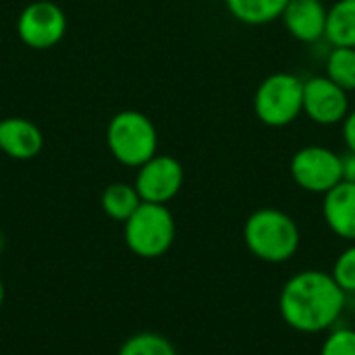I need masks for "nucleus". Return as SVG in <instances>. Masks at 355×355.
I'll use <instances>...</instances> for the list:
<instances>
[{"label": "nucleus", "mask_w": 355, "mask_h": 355, "mask_svg": "<svg viewBox=\"0 0 355 355\" xmlns=\"http://www.w3.org/2000/svg\"><path fill=\"white\" fill-rule=\"evenodd\" d=\"M347 293L331 272L302 270L295 272L281 289L279 312L285 324L300 333L329 331L343 314Z\"/></svg>", "instance_id": "nucleus-1"}, {"label": "nucleus", "mask_w": 355, "mask_h": 355, "mask_svg": "<svg viewBox=\"0 0 355 355\" xmlns=\"http://www.w3.org/2000/svg\"><path fill=\"white\" fill-rule=\"evenodd\" d=\"M243 239L258 260L281 264L295 256L300 248V229L287 212L279 208H260L248 216Z\"/></svg>", "instance_id": "nucleus-2"}, {"label": "nucleus", "mask_w": 355, "mask_h": 355, "mask_svg": "<svg viewBox=\"0 0 355 355\" xmlns=\"http://www.w3.org/2000/svg\"><path fill=\"white\" fill-rule=\"evenodd\" d=\"M110 154L125 166L139 168L158 150V131L154 123L139 110H123L114 114L106 129Z\"/></svg>", "instance_id": "nucleus-3"}, {"label": "nucleus", "mask_w": 355, "mask_h": 355, "mask_svg": "<svg viewBox=\"0 0 355 355\" xmlns=\"http://www.w3.org/2000/svg\"><path fill=\"white\" fill-rule=\"evenodd\" d=\"M125 243L139 258H160L175 241V218L166 204L141 202L139 208L123 223Z\"/></svg>", "instance_id": "nucleus-4"}, {"label": "nucleus", "mask_w": 355, "mask_h": 355, "mask_svg": "<svg viewBox=\"0 0 355 355\" xmlns=\"http://www.w3.org/2000/svg\"><path fill=\"white\" fill-rule=\"evenodd\" d=\"M254 112L266 127H285L304 112V81L293 73L268 75L254 94Z\"/></svg>", "instance_id": "nucleus-5"}, {"label": "nucleus", "mask_w": 355, "mask_h": 355, "mask_svg": "<svg viewBox=\"0 0 355 355\" xmlns=\"http://www.w3.org/2000/svg\"><path fill=\"white\" fill-rule=\"evenodd\" d=\"M289 173L304 191L324 196L341 183V156L327 146H306L293 154Z\"/></svg>", "instance_id": "nucleus-6"}, {"label": "nucleus", "mask_w": 355, "mask_h": 355, "mask_svg": "<svg viewBox=\"0 0 355 355\" xmlns=\"http://www.w3.org/2000/svg\"><path fill=\"white\" fill-rule=\"evenodd\" d=\"M67 31V17L54 2L40 0L23 8L17 21L21 42L33 50H48L56 46Z\"/></svg>", "instance_id": "nucleus-7"}, {"label": "nucleus", "mask_w": 355, "mask_h": 355, "mask_svg": "<svg viewBox=\"0 0 355 355\" xmlns=\"http://www.w3.org/2000/svg\"><path fill=\"white\" fill-rule=\"evenodd\" d=\"M183 166L177 158L166 154H156L146 164L137 168L135 189L141 202L168 204L183 187Z\"/></svg>", "instance_id": "nucleus-8"}, {"label": "nucleus", "mask_w": 355, "mask_h": 355, "mask_svg": "<svg viewBox=\"0 0 355 355\" xmlns=\"http://www.w3.org/2000/svg\"><path fill=\"white\" fill-rule=\"evenodd\" d=\"M304 112L322 127L343 123L349 114V98L343 87L333 83L327 75L304 81Z\"/></svg>", "instance_id": "nucleus-9"}, {"label": "nucleus", "mask_w": 355, "mask_h": 355, "mask_svg": "<svg viewBox=\"0 0 355 355\" xmlns=\"http://www.w3.org/2000/svg\"><path fill=\"white\" fill-rule=\"evenodd\" d=\"M329 8L322 0H289L281 19L285 29L304 44H314L324 37Z\"/></svg>", "instance_id": "nucleus-10"}, {"label": "nucleus", "mask_w": 355, "mask_h": 355, "mask_svg": "<svg viewBox=\"0 0 355 355\" xmlns=\"http://www.w3.org/2000/svg\"><path fill=\"white\" fill-rule=\"evenodd\" d=\"M44 148V135L31 121L8 116L0 121V154L15 160L35 158Z\"/></svg>", "instance_id": "nucleus-11"}, {"label": "nucleus", "mask_w": 355, "mask_h": 355, "mask_svg": "<svg viewBox=\"0 0 355 355\" xmlns=\"http://www.w3.org/2000/svg\"><path fill=\"white\" fill-rule=\"evenodd\" d=\"M322 216L337 237L355 241V183L341 181L324 193Z\"/></svg>", "instance_id": "nucleus-12"}, {"label": "nucleus", "mask_w": 355, "mask_h": 355, "mask_svg": "<svg viewBox=\"0 0 355 355\" xmlns=\"http://www.w3.org/2000/svg\"><path fill=\"white\" fill-rule=\"evenodd\" d=\"M289 0H225L233 19L245 25H266L281 19Z\"/></svg>", "instance_id": "nucleus-13"}, {"label": "nucleus", "mask_w": 355, "mask_h": 355, "mask_svg": "<svg viewBox=\"0 0 355 355\" xmlns=\"http://www.w3.org/2000/svg\"><path fill=\"white\" fill-rule=\"evenodd\" d=\"M324 37L331 46L355 48V0H337L329 8Z\"/></svg>", "instance_id": "nucleus-14"}, {"label": "nucleus", "mask_w": 355, "mask_h": 355, "mask_svg": "<svg viewBox=\"0 0 355 355\" xmlns=\"http://www.w3.org/2000/svg\"><path fill=\"white\" fill-rule=\"evenodd\" d=\"M141 204V198L135 189V185L127 183H112L102 193V210L108 218L125 223Z\"/></svg>", "instance_id": "nucleus-15"}, {"label": "nucleus", "mask_w": 355, "mask_h": 355, "mask_svg": "<svg viewBox=\"0 0 355 355\" xmlns=\"http://www.w3.org/2000/svg\"><path fill=\"white\" fill-rule=\"evenodd\" d=\"M327 77L343 87L345 92L355 89V48L333 46L327 56Z\"/></svg>", "instance_id": "nucleus-16"}, {"label": "nucleus", "mask_w": 355, "mask_h": 355, "mask_svg": "<svg viewBox=\"0 0 355 355\" xmlns=\"http://www.w3.org/2000/svg\"><path fill=\"white\" fill-rule=\"evenodd\" d=\"M119 355H177V349L158 333H139L121 345Z\"/></svg>", "instance_id": "nucleus-17"}, {"label": "nucleus", "mask_w": 355, "mask_h": 355, "mask_svg": "<svg viewBox=\"0 0 355 355\" xmlns=\"http://www.w3.org/2000/svg\"><path fill=\"white\" fill-rule=\"evenodd\" d=\"M331 275L345 293H355V243L339 254Z\"/></svg>", "instance_id": "nucleus-18"}, {"label": "nucleus", "mask_w": 355, "mask_h": 355, "mask_svg": "<svg viewBox=\"0 0 355 355\" xmlns=\"http://www.w3.org/2000/svg\"><path fill=\"white\" fill-rule=\"evenodd\" d=\"M320 355H355L354 329H335L322 343Z\"/></svg>", "instance_id": "nucleus-19"}, {"label": "nucleus", "mask_w": 355, "mask_h": 355, "mask_svg": "<svg viewBox=\"0 0 355 355\" xmlns=\"http://www.w3.org/2000/svg\"><path fill=\"white\" fill-rule=\"evenodd\" d=\"M343 141L347 150L355 154V110H352L343 121Z\"/></svg>", "instance_id": "nucleus-20"}, {"label": "nucleus", "mask_w": 355, "mask_h": 355, "mask_svg": "<svg viewBox=\"0 0 355 355\" xmlns=\"http://www.w3.org/2000/svg\"><path fill=\"white\" fill-rule=\"evenodd\" d=\"M341 181L355 183V154L347 152L341 156Z\"/></svg>", "instance_id": "nucleus-21"}, {"label": "nucleus", "mask_w": 355, "mask_h": 355, "mask_svg": "<svg viewBox=\"0 0 355 355\" xmlns=\"http://www.w3.org/2000/svg\"><path fill=\"white\" fill-rule=\"evenodd\" d=\"M2 302H4V285L0 281V308H2Z\"/></svg>", "instance_id": "nucleus-22"}, {"label": "nucleus", "mask_w": 355, "mask_h": 355, "mask_svg": "<svg viewBox=\"0 0 355 355\" xmlns=\"http://www.w3.org/2000/svg\"><path fill=\"white\" fill-rule=\"evenodd\" d=\"M2 245H4V241H2V233H0V250H2Z\"/></svg>", "instance_id": "nucleus-23"}, {"label": "nucleus", "mask_w": 355, "mask_h": 355, "mask_svg": "<svg viewBox=\"0 0 355 355\" xmlns=\"http://www.w3.org/2000/svg\"><path fill=\"white\" fill-rule=\"evenodd\" d=\"M354 331H355V324H354Z\"/></svg>", "instance_id": "nucleus-24"}]
</instances>
